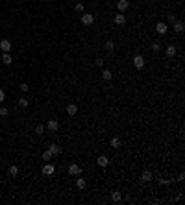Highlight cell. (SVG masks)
<instances>
[{
	"label": "cell",
	"mask_w": 185,
	"mask_h": 205,
	"mask_svg": "<svg viewBox=\"0 0 185 205\" xmlns=\"http://www.w3.org/2000/svg\"><path fill=\"white\" fill-rule=\"evenodd\" d=\"M176 52H178V50H176L174 44H168V46H167V57H174Z\"/></svg>",
	"instance_id": "15"
},
{
	"label": "cell",
	"mask_w": 185,
	"mask_h": 205,
	"mask_svg": "<svg viewBox=\"0 0 185 205\" xmlns=\"http://www.w3.org/2000/svg\"><path fill=\"white\" fill-rule=\"evenodd\" d=\"M128 6H130L128 0H119V2H117V9L122 13V11H126V9H128Z\"/></svg>",
	"instance_id": "9"
},
{
	"label": "cell",
	"mask_w": 185,
	"mask_h": 205,
	"mask_svg": "<svg viewBox=\"0 0 185 205\" xmlns=\"http://www.w3.org/2000/svg\"><path fill=\"white\" fill-rule=\"evenodd\" d=\"M183 177H185V176H183V172H180V176H178V177H176V179H178V181H180V183H181V181H183Z\"/></svg>",
	"instance_id": "33"
},
{
	"label": "cell",
	"mask_w": 185,
	"mask_h": 205,
	"mask_svg": "<svg viewBox=\"0 0 185 205\" xmlns=\"http://www.w3.org/2000/svg\"><path fill=\"white\" fill-rule=\"evenodd\" d=\"M152 52H159V43H154L152 44Z\"/></svg>",
	"instance_id": "31"
},
{
	"label": "cell",
	"mask_w": 185,
	"mask_h": 205,
	"mask_svg": "<svg viewBox=\"0 0 185 205\" xmlns=\"http://www.w3.org/2000/svg\"><path fill=\"white\" fill-rule=\"evenodd\" d=\"M11 61H13V59H11V54H9V52H4L2 63H4V65H11Z\"/></svg>",
	"instance_id": "17"
},
{
	"label": "cell",
	"mask_w": 185,
	"mask_h": 205,
	"mask_svg": "<svg viewBox=\"0 0 185 205\" xmlns=\"http://www.w3.org/2000/svg\"><path fill=\"white\" fill-rule=\"evenodd\" d=\"M6 98V92H4V89H0V102H4Z\"/></svg>",
	"instance_id": "32"
},
{
	"label": "cell",
	"mask_w": 185,
	"mask_h": 205,
	"mask_svg": "<svg viewBox=\"0 0 185 205\" xmlns=\"http://www.w3.org/2000/svg\"><path fill=\"white\" fill-rule=\"evenodd\" d=\"M104 48H106L107 52H113V50H115V43H113V41H106Z\"/></svg>",
	"instance_id": "20"
},
{
	"label": "cell",
	"mask_w": 185,
	"mask_h": 205,
	"mask_svg": "<svg viewBox=\"0 0 185 205\" xmlns=\"http://www.w3.org/2000/svg\"><path fill=\"white\" fill-rule=\"evenodd\" d=\"M115 24H117V26H124V24H126V17L122 15L120 11L117 13V15H115Z\"/></svg>",
	"instance_id": "6"
},
{
	"label": "cell",
	"mask_w": 185,
	"mask_h": 205,
	"mask_svg": "<svg viewBox=\"0 0 185 205\" xmlns=\"http://www.w3.org/2000/svg\"><path fill=\"white\" fill-rule=\"evenodd\" d=\"M172 26H174V32H176V33H183V30H185L183 20H180V19H178V20H174V22H172Z\"/></svg>",
	"instance_id": "4"
},
{
	"label": "cell",
	"mask_w": 185,
	"mask_h": 205,
	"mask_svg": "<svg viewBox=\"0 0 185 205\" xmlns=\"http://www.w3.org/2000/svg\"><path fill=\"white\" fill-rule=\"evenodd\" d=\"M133 67L135 68H145V57H143L141 54H137L133 57Z\"/></svg>",
	"instance_id": "2"
},
{
	"label": "cell",
	"mask_w": 185,
	"mask_h": 205,
	"mask_svg": "<svg viewBox=\"0 0 185 205\" xmlns=\"http://www.w3.org/2000/svg\"><path fill=\"white\" fill-rule=\"evenodd\" d=\"M109 144H111L113 148H120V139H119V137H113V139H111V142H109Z\"/></svg>",
	"instance_id": "23"
},
{
	"label": "cell",
	"mask_w": 185,
	"mask_h": 205,
	"mask_svg": "<svg viewBox=\"0 0 185 205\" xmlns=\"http://www.w3.org/2000/svg\"><path fill=\"white\" fill-rule=\"evenodd\" d=\"M155 32L159 33V35H165V33L168 32V26H167L165 22H157V24H155Z\"/></svg>",
	"instance_id": "5"
},
{
	"label": "cell",
	"mask_w": 185,
	"mask_h": 205,
	"mask_svg": "<svg viewBox=\"0 0 185 205\" xmlns=\"http://www.w3.org/2000/svg\"><path fill=\"white\" fill-rule=\"evenodd\" d=\"M111 200H113L115 203H120V201H122V194L119 192V190H113V192H111Z\"/></svg>",
	"instance_id": "13"
},
{
	"label": "cell",
	"mask_w": 185,
	"mask_h": 205,
	"mask_svg": "<svg viewBox=\"0 0 185 205\" xmlns=\"http://www.w3.org/2000/svg\"><path fill=\"white\" fill-rule=\"evenodd\" d=\"M102 78H104V80H111L113 78V72L109 70V68H104V70H102Z\"/></svg>",
	"instance_id": "18"
},
{
	"label": "cell",
	"mask_w": 185,
	"mask_h": 205,
	"mask_svg": "<svg viewBox=\"0 0 185 205\" xmlns=\"http://www.w3.org/2000/svg\"><path fill=\"white\" fill-rule=\"evenodd\" d=\"M46 128H48L50 131H56V129L59 128V122H58V120H48V124H46Z\"/></svg>",
	"instance_id": "16"
},
{
	"label": "cell",
	"mask_w": 185,
	"mask_h": 205,
	"mask_svg": "<svg viewBox=\"0 0 185 205\" xmlns=\"http://www.w3.org/2000/svg\"><path fill=\"white\" fill-rule=\"evenodd\" d=\"M96 163H98V166L100 168H106L107 165H109V159L106 155H98V159H96Z\"/></svg>",
	"instance_id": "7"
},
{
	"label": "cell",
	"mask_w": 185,
	"mask_h": 205,
	"mask_svg": "<svg viewBox=\"0 0 185 205\" xmlns=\"http://www.w3.org/2000/svg\"><path fill=\"white\" fill-rule=\"evenodd\" d=\"M17 104H19V107H22V109H26V107H28V105H30V102H28V100H26V98H19V102H17Z\"/></svg>",
	"instance_id": "21"
},
{
	"label": "cell",
	"mask_w": 185,
	"mask_h": 205,
	"mask_svg": "<svg viewBox=\"0 0 185 205\" xmlns=\"http://www.w3.org/2000/svg\"><path fill=\"white\" fill-rule=\"evenodd\" d=\"M19 89H20V91H22V92H28V91H30L28 83H20V87H19Z\"/></svg>",
	"instance_id": "26"
},
{
	"label": "cell",
	"mask_w": 185,
	"mask_h": 205,
	"mask_svg": "<svg viewBox=\"0 0 185 205\" xmlns=\"http://www.w3.org/2000/svg\"><path fill=\"white\" fill-rule=\"evenodd\" d=\"M141 179L145 181V183H148V181L154 179V176H152V172H150V170H145V172H143V176H141Z\"/></svg>",
	"instance_id": "12"
},
{
	"label": "cell",
	"mask_w": 185,
	"mask_h": 205,
	"mask_svg": "<svg viewBox=\"0 0 185 205\" xmlns=\"http://www.w3.org/2000/svg\"><path fill=\"white\" fill-rule=\"evenodd\" d=\"M94 63H96V67H104V59H102V57H98L96 61H94Z\"/></svg>",
	"instance_id": "30"
},
{
	"label": "cell",
	"mask_w": 185,
	"mask_h": 205,
	"mask_svg": "<svg viewBox=\"0 0 185 205\" xmlns=\"http://www.w3.org/2000/svg\"><path fill=\"white\" fill-rule=\"evenodd\" d=\"M41 157H43V161H46V163H48V161H52V153H50V150H46V152H43V153H41Z\"/></svg>",
	"instance_id": "19"
},
{
	"label": "cell",
	"mask_w": 185,
	"mask_h": 205,
	"mask_svg": "<svg viewBox=\"0 0 185 205\" xmlns=\"http://www.w3.org/2000/svg\"><path fill=\"white\" fill-rule=\"evenodd\" d=\"M43 174L45 176H52L54 174V165H50V163H48V165H45L43 166Z\"/></svg>",
	"instance_id": "14"
},
{
	"label": "cell",
	"mask_w": 185,
	"mask_h": 205,
	"mask_svg": "<svg viewBox=\"0 0 185 205\" xmlns=\"http://www.w3.org/2000/svg\"><path fill=\"white\" fill-rule=\"evenodd\" d=\"M0 117H8V107H0Z\"/></svg>",
	"instance_id": "28"
},
{
	"label": "cell",
	"mask_w": 185,
	"mask_h": 205,
	"mask_svg": "<svg viewBox=\"0 0 185 205\" xmlns=\"http://www.w3.org/2000/svg\"><path fill=\"white\" fill-rule=\"evenodd\" d=\"M161 185H170V183H174V179H159Z\"/></svg>",
	"instance_id": "29"
},
{
	"label": "cell",
	"mask_w": 185,
	"mask_h": 205,
	"mask_svg": "<svg viewBox=\"0 0 185 205\" xmlns=\"http://www.w3.org/2000/svg\"><path fill=\"white\" fill-rule=\"evenodd\" d=\"M8 172H9V176H11V177H15V176L19 174V168H17L15 165H11V166H9V170H8Z\"/></svg>",
	"instance_id": "24"
},
{
	"label": "cell",
	"mask_w": 185,
	"mask_h": 205,
	"mask_svg": "<svg viewBox=\"0 0 185 205\" xmlns=\"http://www.w3.org/2000/svg\"><path fill=\"white\" fill-rule=\"evenodd\" d=\"M85 185H87V181L84 179V177H78V179H76V187L78 189H85Z\"/></svg>",
	"instance_id": "22"
},
{
	"label": "cell",
	"mask_w": 185,
	"mask_h": 205,
	"mask_svg": "<svg viewBox=\"0 0 185 205\" xmlns=\"http://www.w3.org/2000/svg\"><path fill=\"white\" fill-rule=\"evenodd\" d=\"M0 48H2L4 52H11V43L8 39H2V41H0Z\"/></svg>",
	"instance_id": "10"
},
{
	"label": "cell",
	"mask_w": 185,
	"mask_h": 205,
	"mask_svg": "<svg viewBox=\"0 0 185 205\" xmlns=\"http://www.w3.org/2000/svg\"><path fill=\"white\" fill-rule=\"evenodd\" d=\"M93 22H94V15H91V13H84V15H81V24L91 26Z\"/></svg>",
	"instance_id": "1"
},
{
	"label": "cell",
	"mask_w": 185,
	"mask_h": 205,
	"mask_svg": "<svg viewBox=\"0 0 185 205\" xmlns=\"http://www.w3.org/2000/svg\"><path fill=\"white\" fill-rule=\"evenodd\" d=\"M74 11H78V13H84V4H76V6H74Z\"/></svg>",
	"instance_id": "27"
},
{
	"label": "cell",
	"mask_w": 185,
	"mask_h": 205,
	"mask_svg": "<svg viewBox=\"0 0 185 205\" xmlns=\"http://www.w3.org/2000/svg\"><path fill=\"white\" fill-rule=\"evenodd\" d=\"M67 113L71 115V117H74V115L78 113V105H76V104H68V105H67Z\"/></svg>",
	"instance_id": "11"
},
{
	"label": "cell",
	"mask_w": 185,
	"mask_h": 205,
	"mask_svg": "<svg viewBox=\"0 0 185 205\" xmlns=\"http://www.w3.org/2000/svg\"><path fill=\"white\" fill-rule=\"evenodd\" d=\"M68 174H71V176H80L81 174V166L71 163V165H68Z\"/></svg>",
	"instance_id": "3"
},
{
	"label": "cell",
	"mask_w": 185,
	"mask_h": 205,
	"mask_svg": "<svg viewBox=\"0 0 185 205\" xmlns=\"http://www.w3.org/2000/svg\"><path fill=\"white\" fill-rule=\"evenodd\" d=\"M35 133H37V135H43V133H45V126H43V124H37Z\"/></svg>",
	"instance_id": "25"
},
{
	"label": "cell",
	"mask_w": 185,
	"mask_h": 205,
	"mask_svg": "<svg viewBox=\"0 0 185 205\" xmlns=\"http://www.w3.org/2000/svg\"><path fill=\"white\" fill-rule=\"evenodd\" d=\"M50 153L52 155H61L63 153V148H61L59 144H50Z\"/></svg>",
	"instance_id": "8"
}]
</instances>
